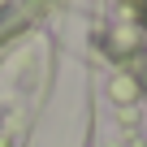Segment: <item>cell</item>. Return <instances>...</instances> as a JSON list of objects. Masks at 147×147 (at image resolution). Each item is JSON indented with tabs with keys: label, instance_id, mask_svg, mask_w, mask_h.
Segmentation results:
<instances>
[{
	"label": "cell",
	"instance_id": "obj_1",
	"mask_svg": "<svg viewBox=\"0 0 147 147\" xmlns=\"http://www.w3.org/2000/svg\"><path fill=\"white\" fill-rule=\"evenodd\" d=\"M113 95H117V100H134V95H138V82H134V78H117V82H113Z\"/></svg>",
	"mask_w": 147,
	"mask_h": 147
}]
</instances>
